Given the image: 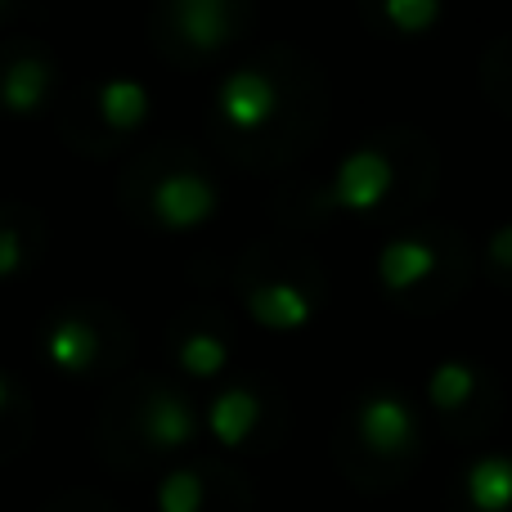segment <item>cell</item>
<instances>
[{
  "label": "cell",
  "mask_w": 512,
  "mask_h": 512,
  "mask_svg": "<svg viewBox=\"0 0 512 512\" xmlns=\"http://www.w3.org/2000/svg\"><path fill=\"white\" fill-rule=\"evenodd\" d=\"M36 436V400L14 373L0 369V463H14Z\"/></svg>",
  "instance_id": "obj_19"
},
{
  "label": "cell",
  "mask_w": 512,
  "mask_h": 512,
  "mask_svg": "<svg viewBox=\"0 0 512 512\" xmlns=\"http://www.w3.org/2000/svg\"><path fill=\"white\" fill-rule=\"evenodd\" d=\"M450 512H512V450H472L450 477Z\"/></svg>",
  "instance_id": "obj_16"
},
{
  "label": "cell",
  "mask_w": 512,
  "mask_h": 512,
  "mask_svg": "<svg viewBox=\"0 0 512 512\" xmlns=\"http://www.w3.org/2000/svg\"><path fill=\"white\" fill-rule=\"evenodd\" d=\"M288 427L292 400L270 373H230L203 400V432L239 459L274 454L288 441Z\"/></svg>",
  "instance_id": "obj_11"
},
{
  "label": "cell",
  "mask_w": 512,
  "mask_h": 512,
  "mask_svg": "<svg viewBox=\"0 0 512 512\" xmlns=\"http://www.w3.org/2000/svg\"><path fill=\"white\" fill-rule=\"evenodd\" d=\"M41 512H122V508H117L108 495L90 490V486H68V490H59V495L45 499Z\"/></svg>",
  "instance_id": "obj_22"
},
{
  "label": "cell",
  "mask_w": 512,
  "mask_h": 512,
  "mask_svg": "<svg viewBox=\"0 0 512 512\" xmlns=\"http://www.w3.org/2000/svg\"><path fill=\"white\" fill-rule=\"evenodd\" d=\"M369 274L373 288L396 310L414 319H432L472 288V279L481 274V252L454 221L418 216L409 225H396L378 243Z\"/></svg>",
  "instance_id": "obj_5"
},
{
  "label": "cell",
  "mask_w": 512,
  "mask_h": 512,
  "mask_svg": "<svg viewBox=\"0 0 512 512\" xmlns=\"http://www.w3.org/2000/svg\"><path fill=\"white\" fill-rule=\"evenodd\" d=\"M203 436V400L162 369H131L99 400L90 445L113 472H167Z\"/></svg>",
  "instance_id": "obj_3"
},
{
  "label": "cell",
  "mask_w": 512,
  "mask_h": 512,
  "mask_svg": "<svg viewBox=\"0 0 512 512\" xmlns=\"http://www.w3.org/2000/svg\"><path fill=\"white\" fill-rule=\"evenodd\" d=\"M63 63L41 36L0 32V113L41 117L63 99Z\"/></svg>",
  "instance_id": "obj_15"
},
{
  "label": "cell",
  "mask_w": 512,
  "mask_h": 512,
  "mask_svg": "<svg viewBox=\"0 0 512 512\" xmlns=\"http://www.w3.org/2000/svg\"><path fill=\"white\" fill-rule=\"evenodd\" d=\"M427 454V414L418 396L396 382H369L351 391L333 423V463L355 490L405 486Z\"/></svg>",
  "instance_id": "obj_4"
},
{
  "label": "cell",
  "mask_w": 512,
  "mask_h": 512,
  "mask_svg": "<svg viewBox=\"0 0 512 512\" xmlns=\"http://www.w3.org/2000/svg\"><path fill=\"white\" fill-rule=\"evenodd\" d=\"M418 405L450 441H486V436H495L499 418H504L508 396L499 373L486 360L454 351V355H441L423 373Z\"/></svg>",
  "instance_id": "obj_12"
},
{
  "label": "cell",
  "mask_w": 512,
  "mask_h": 512,
  "mask_svg": "<svg viewBox=\"0 0 512 512\" xmlns=\"http://www.w3.org/2000/svg\"><path fill=\"white\" fill-rule=\"evenodd\" d=\"M36 351L54 373L77 382H104L131 373L135 324L126 310L99 297H77L54 306L36 328Z\"/></svg>",
  "instance_id": "obj_8"
},
{
  "label": "cell",
  "mask_w": 512,
  "mask_h": 512,
  "mask_svg": "<svg viewBox=\"0 0 512 512\" xmlns=\"http://www.w3.org/2000/svg\"><path fill=\"white\" fill-rule=\"evenodd\" d=\"M477 252H481V274H486L495 288L512 292V216L486 234V243H481Z\"/></svg>",
  "instance_id": "obj_21"
},
{
  "label": "cell",
  "mask_w": 512,
  "mask_h": 512,
  "mask_svg": "<svg viewBox=\"0 0 512 512\" xmlns=\"http://www.w3.org/2000/svg\"><path fill=\"white\" fill-rule=\"evenodd\" d=\"M239 310L265 333H306L328 310V274L301 243L256 239L230 265Z\"/></svg>",
  "instance_id": "obj_7"
},
{
  "label": "cell",
  "mask_w": 512,
  "mask_h": 512,
  "mask_svg": "<svg viewBox=\"0 0 512 512\" xmlns=\"http://www.w3.org/2000/svg\"><path fill=\"white\" fill-rule=\"evenodd\" d=\"M50 248V225L45 212L18 198H0V283H14L41 265Z\"/></svg>",
  "instance_id": "obj_17"
},
{
  "label": "cell",
  "mask_w": 512,
  "mask_h": 512,
  "mask_svg": "<svg viewBox=\"0 0 512 512\" xmlns=\"http://www.w3.org/2000/svg\"><path fill=\"white\" fill-rule=\"evenodd\" d=\"M477 81H481V95H486L504 117H512V32L495 36V41L481 50Z\"/></svg>",
  "instance_id": "obj_20"
},
{
  "label": "cell",
  "mask_w": 512,
  "mask_h": 512,
  "mask_svg": "<svg viewBox=\"0 0 512 512\" xmlns=\"http://www.w3.org/2000/svg\"><path fill=\"white\" fill-rule=\"evenodd\" d=\"M126 221L158 234H194L225 207V189L203 149L185 140H158L131 153L113 189Z\"/></svg>",
  "instance_id": "obj_6"
},
{
  "label": "cell",
  "mask_w": 512,
  "mask_h": 512,
  "mask_svg": "<svg viewBox=\"0 0 512 512\" xmlns=\"http://www.w3.org/2000/svg\"><path fill=\"white\" fill-rule=\"evenodd\" d=\"M27 9L23 5H14V0H0V23H18Z\"/></svg>",
  "instance_id": "obj_23"
},
{
  "label": "cell",
  "mask_w": 512,
  "mask_h": 512,
  "mask_svg": "<svg viewBox=\"0 0 512 512\" xmlns=\"http://www.w3.org/2000/svg\"><path fill=\"white\" fill-rule=\"evenodd\" d=\"M162 346H167L171 373L189 387V382L230 378L239 337H234V319L225 306H216V301H189V306H180L167 319Z\"/></svg>",
  "instance_id": "obj_13"
},
{
  "label": "cell",
  "mask_w": 512,
  "mask_h": 512,
  "mask_svg": "<svg viewBox=\"0 0 512 512\" xmlns=\"http://www.w3.org/2000/svg\"><path fill=\"white\" fill-rule=\"evenodd\" d=\"M261 23L252 0H158L144 14V32L158 59L180 72H198L243 45Z\"/></svg>",
  "instance_id": "obj_10"
},
{
  "label": "cell",
  "mask_w": 512,
  "mask_h": 512,
  "mask_svg": "<svg viewBox=\"0 0 512 512\" xmlns=\"http://www.w3.org/2000/svg\"><path fill=\"white\" fill-rule=\"evenodd\" d=\"M441 180V149L418 126H378L346 144L324 176L292 180L274 194V216L288 230L324 221L409 225L418 221Z\"/></svg>",
  "instance_id": "obj_2"
},
{
  "label": "cell",
  "mask_w": 512,
  "mask_h": 512,
  "mask_svg": "<svg viewBox=\"0 0 512 512\" xmlns=\"http://www.w3.org/2000/svg\"><path fill=\"white\" fill-rule=\"evenodd\" d=\"M153 508L158 512H256V486L230 459H189L171 463L153 477Z\"/></svg>",
  "instance_id": "obj_14"
},
{
  "label": "cell",
  "mask_w": 512,
  "mask_h": 512,
  "mask_svg": "<svg viewBox=\"0 0 512 512\" xmlns=\"http://www.w3.org/2000/svg\"><path fill=\"white\" fill-rule=\"evenodd\" d=\"M450 18L441 0H364L360 23L373 32L391 36V41H423Z\"/></svg>",
  "instance_id": "obj_18"
},
{
  "label": "cell",
  "mask_w": 512,
  "mask_h": 512,
  "mask_svg": "<svg viewBox=\"0 0 512 512\" xmlns=\"http://www.w3.org/2000/svg\"><path fill=\"white\" fill-rule=\"evenodd\" d=\"M333 108L324 63L292 41H265L216 77L207 135L243 171H283L315 149Z\"/></svg>",
  "instance_id": "obj_1"
},
{
  "label": "cell",
  "mask_w": 512,
  "mask_h": 512,
  "mask_svg": "<svg viewBox=\"0 0 512 512\" xmlns=\"http://www.w3.org/2000/svg\"><path fill=\"white\" fill-rule=\"evenodd\" d=\"M59 135L81 158H117L153 117V90L131 72L81 81L59 99Z\"/></svg>",
  "instance_id": "obj_9"
}]
</instances>
